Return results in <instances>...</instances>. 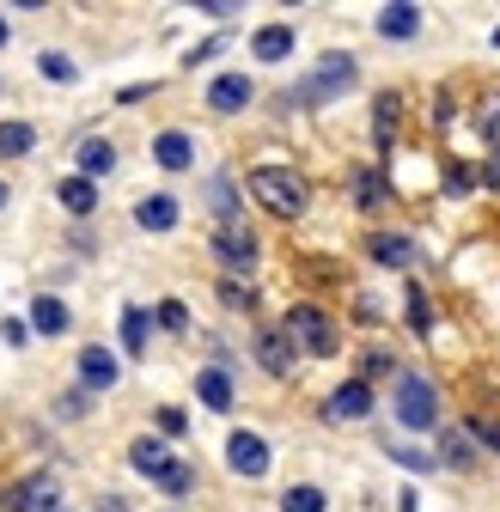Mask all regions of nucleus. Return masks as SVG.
I'll list each match as a JSON object with an SVG mask.
<instances>
[{"instance_id":"nucleus-48","label":"nucleus","mask_w":500,"mask_h":512,"mask_svg":"<svg viewBox=\"0 0 500 512\" xmlns=\"http://www.w3.org/2000/svg\"><path fill=\"white\" fill-rule=\"evenodd\" d=\"M494 49H500V31H494Z\"/></svg>"},{"instance_id":"nucleus-7","label":"nucleus","mask_w":500,"mask_h":512,"mask_svg":"<svg viewBox=\"0 0 500 512\" xmlns=\"http://www.w3.org/2000/svg\"><path fill=\"white\" fill-rule=\"evenodd\" d=\"M0 506L7 512H55L61 506V482L49 470H37V476H25V482H13L7 494H0Z\"/></svg>"},{"instance_id":"nucleus-21","label":"nucleus","mask_w":500,"mask_h":512,"mask_svg":"<svg viewBox=\"0 0 500 512\" xmlns=\"http://www.w3.org/2000/svg\"><path fill=\"white\" fill-rule=\"evenodd\" d=\"M293 25H263L257 37H250V55H257V61H287L293 55Z\"/></svg>"},{"instance_id":"nucleus-44","label":"nucleus","mask_w":500,"mask_h":512,"mask_svg":"<svg viewBox=\"0 0 500 512\" xmlns=\"http://www.w3.org/2000/svg\"><path fill=\"white\" fill-rule=\"evenodd\" d=\"M98 512H129V506H122V494H104V500H98Z\"/></svg>"},{"instance_id":"nucleus-45","label":"nucleus","mask_w":500,"mask_h":512,"mask_svg":"<svg viewBox=\"0 0 500 512\" xmlns=\"http://www.w3.org/2000/svg\"><path fill=\"white\" fill-rule=\"evenodd\" d=\"M7 202H13V189H7V183H0V214H7Z\"/></svg>"},{"instance_id":"nucleus-19","label":"nucleus","mask_w":500,"mask_h":512,"mask_svg":"<svg viewBox=\"0 0 500 512\" xmlns=\"http://www.w3.org/2000/svg\"><path fill=\"white\" fill-rule=\"evenodd\" d=\"M354 202H360L366 214H379V208L391 202V177H385L379 165H360V171H354Z\"/></svg>"},{"instance_id":"nucleus-43","label":"nucleus","mask_w":500,"mask_h":512,"mask_svg":"<svg viewBox=\"0 0 500 512\" xmlns=\"http://www.w3.org/2000/svg\"><path fill=\"white\" fill-rule=\"evenodd\" d=\"M482 183H488V189H500V147H494V159L482 165Z\"/></svg>"},{"instance_id":"nucleus-12","label":"nucleus","mask_w":500,"mask_h":512,"mask_svg":"<svg viewBox=\"0 0 500 512\" xmlns=\"http://www.w3.org/2000/svg\"><path fill=\"white\" fill-rule=\"evenodd\" d=\"M153 165L159 171H190L196 165V141L183 135V128H165V135L153 141Z\"/></svg>"},{"instance_id":"nucleus-40","label":"nucleus","mask_w":500,"mask_h":512,"mask_svg":"<svg viewBox=\"0 0 500 512\" xmlns=\"http://www.w3.org/2000/svg\"><path fill=\"white\" fill-rule=\"evenodd\" d=\"M433 122H440V128L452 122V92H440V98H433Z\"/></svg>"},{"instance_id":"nucleus-35","label":"nucleus","mask_w":500,"mask_h":512,"mask_svg":"<svg viewBox=\"0 0 500 512\" xmlns=\"http://www.w3.org/2000/svg\"><path fill=\"white\" fill-rule=\"evenodd\" d=\"M470 433H476V445H482V452H494V458H500V421L476 415V421H470Z\"/></svg>"},{"instance_id":"nucleus-33","label":"nucleus","mask_w":500,"mask_h":512,"mask_svg":"<svg viewBox=\"0 0 500 512\" xmlns=\"http://www.w3.org/2000/svg\"><path fill=\"white\" fill-rule=\"evenodd\" d=\"M476 128H482V141L500 147V98H482V104H476Z\"/></svg>"},{"instance_id":"nucleus-26","label":"nucleus","mask_w":500,"mask_h":512,"mask_svg":"<svg viewBox=\"0 0 500 512\" xmlns=\"http://www.w3.org/2000/svg\"><path fill=\"white\" fill-rule=\"evenodd\" d=\"M37 147V128L31 122H0V159H25Z\"/></svg>"},{"instance_id":"nucleus-31","label":"nucleus","mask_w":500,"mask_h":512,"mask_svg":"<svg viewBox=\"0 0 500 512\" xmlns=\"http://www.w3.org/2000/svg\"><path fill=\"white\" fill-rule=\"evenodd\" d=\"M220 305H226V311H257V293H250L244 281H232V275H226V281H220Z\"/></svg>"},{"instance_id":"nucleus-14","label":"nucleus","mask_w":500,"mask_h":512,"mask_svg":"<svg viewBox=\"0 0 500 512\" xmlns=\"http://www.w3.org/2000/svg\"><path fill=\"white\" fill-rule=\"evenodd\" d=\"M397 122H403V98L397 92H379V98H372V147H379V153H391Z\"/></svg>"},{"instance_id":"nucleus-1","label":"nucleus","mask_w":500,"mask_h":512,"mask_svg":"<svg viewBox=\"0 0 500 512\" xmlns=\"http://www.w3.org/2000/svg\"><path fill=\"white\" fill-rule=\"evenodd\" d=\"M360 80V61L348 55V49H330L324 61H318V68H311L299 86H287V110H318V104H330V98H342L348 86Z\"/></svg>"},{"instance_id":"nucleus-11","label":"nucleus","mask_w":500,"mask_h":512,"mask_svg":"<svg viewBox=\"0 0 500 512\" xmlns=\"http://www.w3.org/2000/svg\"><path fill=\"white\" fill-rule=\"evenodd\" d=\"M116 378H122V366H116V354L92 342V348L80 354V384H86V391H116Z\"/></svg>"},{"instance_id":"nucleus-6","label":"nucleus","mask_w":500,"mask_h":512,"mask_svg":"<svg viewBox=\"0 0 500 512\" xmlns=\"http://www.w3.org/2000/svg\"><path fill=\"white\" fill-rule=\"evenodd\" d=\"M269 464H275V452H269V439H263V433L238 427V433L226 439V470H232V476L257 482V476H269Z\"/></svg>"},{"instance_id":"nucleus-25","label":"nucleus","mask_w":500,"mask_h":512,"mask_svg":"<svg viewBox=\"0 0 500 512\" xmlns=\"http://www.w3.org/2000/svg\"><path fill=\"white\" fill-rule=\"evenodd\" d=\"M147 336H153V317H147L141 305H129V311H122V348L147 360Z\"/></svg>"},{"instance_id":"nucleus-27","label":"nucleus","mask_w":500,"mask_h":512,"mask_svg":"<svg viewBox=\"0 0 500 512\" xmlns=\"http://www.w3.org/2000/svg\"><path fill=\"white\" fill-rule=\"evenodd\" d=\"M208 202H214L220 226H226V220H244V214H238V189H232V177H226V171H220V177H208Z\"/></svg>"},{"instance_id":"nucleus-42","label":"nucleus","mask_w":500,"mask_h":512,"mask_svg":"<svg viewBox=\"0 0 500 512\" xmlns=\"http://www.w3.org/2000/svg\"><path fill=\"white\" fill-rule=\"evenodd\" d=\"M159 427L165 433H183V409H159Z\"/></svg>"},{"instance_id":"nucleus-22","label":"nucleus","mask_w":500,"mask_h":512,"mask_svg":"<svg viewBox=\"0 0 500 512\" xmlns=\"http://www.w3.org/2000/svg\"><path fill=\"white\" fill-rule=\"evenodd\" d=\"M55 196H61V208H68V214H98V183L92 177H61V189H55Z\"/></svg>"},{"instance_id":"nucleus-10","label":"nucleus","mask_w":500,"mask_h":512,"mask_svg":"<svg viewBox=\"0 0 500 512\" xmlns=\"http://www.w3.org/2000/svg\"><path fill=\"white\" fill-rule=\"evenodd\" d=\"M293 354H299V342L287 336V324L257 336V366H263L269 378H287V372H293Z\"/></svg>"},{"instance_id":"nucleus-9","label":"nucleus","mask_w":500,"mask_h":512,"mask_svg":"<svg viewBox=\"0 0 500 512\" xmlns=\"http://www.w3.org/2000/svg\"><path fill=\"white\" fill-rule=\"evenodd\" d=\"M366 415H372V384H366V378H348V384H336V391L324 397V421H336V427H342V421L354 427V421H366Z\"/></svg>"},{"instance_id":"nucleus-2","label":"nucleus","mask_w":500,"mask_h":512,"mask_svg":"<svg viewBox=\"0 0 500 512\" xmlns=\"http://www.w3.org/2000/svg\"><path fill=\"white\" fill-rule=\"evenodd\" d=\"M250 196H257L269 214H281V220H299L305 202H311V189H305V177L287 171V165H257V171H250Z\"/></svg>"},{"instance_id":"nucleus-46","label":"nucleus","mask_w":500,"mask_h":512,"mask_svg":"<svg viewBox=\"0 0 500 512\" xmlns=\"http://www.w3.org/2000/svg\"><path fill=\"white\" fill-rule=\"evenodd\" d=\"M397 500H403V512H415V494H397Z\"/></svg>"},{"instance_id":"nucleus-39","label":"nucleus","mask_w":500,"mask_h":512,"mask_svg":"<svg viewBox=\"0 0 500 512\" xmlns=\"http://www.w3.org/2000/svg\"><path fill=\"white\" fill-rule=\"evenodd\" d=\"M446 196H470V171H464V165L446 171Z\"/></svg>"},{"instance_id":"nucleus-20","label":"nucleus","mask_w":500,"mask_h":512,"mask_svg":"<svg viewBox=\"0 0 500 512\" xmlns=\"http://www.w3.org/2000/svg\"><path fill=\"white\" fill-rule=\"evenodd\" d=\"M68 324H74V317H68V305H61L55 293H37L31 299V330L37 336H68Z\"/></svg>"},{"instance_id":"nucleus-5","label":"nucleus","mask_w":500,"mask_h":512,"mask_svg":"<svg viewBox=\"0 0 500 512\" xmlns=\"http://www.w3.org/2000/svg\"><path fill=\"white\" fill-rule=\"evenodd\" d=\"M257 232H250L244 220H226V226H214V256H220V269L226 275H250L257 269Z\"/></svg>"},{"instance_id":"nucleus-41","label":"nucleus","mask_w":500,"mask_h":512,"mask_svg":"<svg viewBox=\"0 0 500 512\" xmlns=\"http://www.w3.org/2000/svg\"><path fill=\"white\" fill-rule=\"evenodd\" d=\"M220 49H226V37H208L202 49H190V61H208V55H220Z\"/></svg>"},{"instance_id":"nucleus-17","label":"nucleus","mask_w":500,"mask_h":512,"mask_svg":"<svg viewBox=\"0 0 500 512\" xmlns=\"http://www.w3.org/2000/svg\"><path fill=\"white\" fill-rule=\"evenodd\" d=\"M372 31H379L385 43H409L421 31V7H409V0H397V7H385L379 19H372Z\"/></svg>"},{"instance_id":"nucleus-47","label":"nucleus","mask_w":500,"mask_h":512,"mask_svg":"<svg viewBox=\"0 0 500 512\" xmlns=\"http://www.w3.org/2000/svg\"><path fill=\"white\" fill-rule=\"evenodd\" d=\"M7 37H13V31H7V19H0V49H7Z\"/></svg>"},{"instance_id":"nucleus-24","label":"nucleus","mask_w":500,"mask_h":512,"mask_svg":"<svg viewBox=\"0 0 500 512\" xmlns=\"http://www.w3.org/2000/svg\"><path fill=\"white\" fill-rule=\"evenodd\" d=\"M372 263H379V269H409L415 263V244L403 232H379V238H372Z\"/></svg>"},{"instance_id":"nucleus-3","label":"nucleus","mask_w":500,"mask_h":512,"mask_svg":"<svg viewBox=\"0 0 500 512\" xmlns=\"http://www.w3.org/2000/svg\"><path fill=\"white\" fill-rule=\"evenodd\" d=\"M397 421L409 427V433H433L440 427V397H433V384L421 378V372H397Z\"/></svg>"},{"instance_id":"nucleus-28","label":"nucleus","mask_w":500,"mask_h":512,"mask_svg":"<svg viewBox=\"0 0 500 512\" xmlns=\"http://www.w3.org/2000/svg\"><path fill=\"white\" fill-rule=\"evenodd\" d=\"M330 500H324V488L318 482H293L287 494H281V512H324Z\"/></svg>"},{"instance_id":"nucleus-30","label":"nucleus","mask_w":500,"mask_h":512,"mask_svg":"<svg viewBox=\"0 0 500 512\" xmlns=\"http://www.w3.org/2000/svg\"><path fill=\"white\" fill-rule=\"evenodd\" d=\"M391 464H403L409 476H433V470H440V458H427V452H415V445H391Z\"/></svg>"},{"instance_id":"nucleus-13","label":"nucleus","mask_w":500,"mask_h":512,"mask_svg":"<svg viewBox=\"0 0 500 512\" xmlns=\"http://www.w3.org/2000/svg\"><path fill=\"white\" fill-rule=\"evenodd\" d=\"M250 98H257V86H250L244 74H220V80L208 86V110H220V116H238Z\"/></svg>"},{"instance_id":"nucleus-16","label":"nucleus","mask_w":500,"mask_h":512,"mask_svg":"<svg viewBox=\"0 0 500 512\" xmlns=\"http://www.w3.org/2000/svg\"><path fill=\"white\" fill-rule=\"evenodd\" d=\"M440 470H476V433L470 427H440Z\"/></svg>"},{"instance_id":"nucleus-29","label":"nucleus","mask_w":500,"mask_h":512,"mask_svg":"<svg viewBox=\"0 0 500 512\" xmlns=\"http://www.w3.org/2000/svg\"><path fill=\"white\" fill-rule=\"evenodd\" d=\"M37 74H43V80H61V86H74V80H80V68H74V61L61 55V49H43V55H37Z\"/></svg>"},{"instance_id":"nucleus-36","label":"nucleus","mask_w":500,"mask_h":512,"mask_svg":"<svg viewBox=\"0 0 500 512\" xmlns=\"http://www.w3.org/2000/svg\"><path fill=\"white\" fill-rule=\"evenodd\" d=\"M196 13H208V19H232V13H244L238 0H196Z\"/></svg>"},{"instance_id":"nucleus-23","label":"nucleus","mask_w":500,"mask_h":512,"mask_svg":"<svg viewBox=\"0 0 500 512\" xmlns=\"http://www.w3.org/2000/svg\"><path fill=\"white\" fill-rule=\"evenodd\" d=\"M74 159H80V177H92V183L116 171V147H110L104 135H92V141H80V153H74Z\"/></svg>"},{"instance_id":"nucleus-15","label":"nucleus","mask_w":500,"mask_h":512,"mask_svg":"<svg viewBox=\"0 0 500 512\" xmlns=\"http://www.w3.org/2000/svg\"><path fill=\"white\" fill-rule=\"evenodd\" d=\"M196 403L214 409V415L232 409V372H226V366H202V372H196Z\"/></svg>"},{"instance_id":"nucleus-38","label":"nucleus","mask_w":500,"mask_h":512,"mask_svg":"<svg viewBox=\"0 0 500 512\" xmlns=\"http://www.w3.org/2000/svg\"><path fill=\"white\" fill-rule=\"evenodd\" d=\"M190 488H196V470H190V464H177V476L165 482V494H190Z\"/></svg>"},{"instance_id":"nucleus-32","label":"nucleus","mask_w":500,"mask_h":512,"mask_svg":"<svg viewBox=\"0 0 500 512\" xmlns=\"http://www.w3.org/2000/svg\"><path fill=\"white\" fill-rule=\"evenodd\" d=\"M409 330L415 336H433V311H427V293L421 287H409Z\"/></svg>"},{"instance_id":"nucleus-8","label":"nucleus","mask_w":500,"mask_h":512,"mask_svg":"<svg viewBox=\"0 0 500 512\" xmlns=\"http://www.w3.org/2000/svg\"><path fill=\"white\" fill-rule=\"evenodd\" d=\"M177 464H183V458L171 452L165 439H135V445H129V470H135V476H147V482H159V488L177 476Z\"/></svg>"},{"instance_id":"nucleus-4","label":"nucleus","mask_w":500,"mask_h":512,"mask_svg":"<svg viewBox=\"0 0 500 512\" xmlns=\"http://www.w3.org/2000/svg\"><path fill=\"white\" fill-rule=\"evenodd\" d=\"M287 336H293V342H299V354H311V360H330V354L342 348L336 324H330L318 305H293V311H287Z\"/></svg>"},{"instance_id":"nucleus-37","label":"nucleus","mask_w":500,"mask_h":512,"mask_svg":"<svg viewBox=\"0 0 500 512\" xmlns=\"http://www.w3.org/2000/svg\"><path fill=\"white\" fill-rule=\"evenodd\" d=\"M55 415H61V421H80V415H86V391H68Z\"/></svg>"},{"instance_id":"nucleus-18","label":"nucleus","mask_w":500,"mask_h":512,"mask_svg":"<svg viewBox=\"0 0 500 512\" xmlns=\"http://www.w3.org/2000/svg\"><path fill=\"white\" fill-rule=\"evenodd\" d=\"M177 220H183L177 196H141V202H135V226H141V232H171Z\"/></svg>"},{"instance_id":"nucleus-34","label":"nucleus","mask_w":500,"mask_h":512,"mask_svg":"<svg viewBox=\"0 0 500 512\" xmlns=\"http://www.w3.org/2000/svg\"><path fill=\"white\" fill-rule=\"evenodd\" d=\"M159 324H165L171 336H183V330H190V311H183V299H159Z\"/></svg>"}]
</instances>
